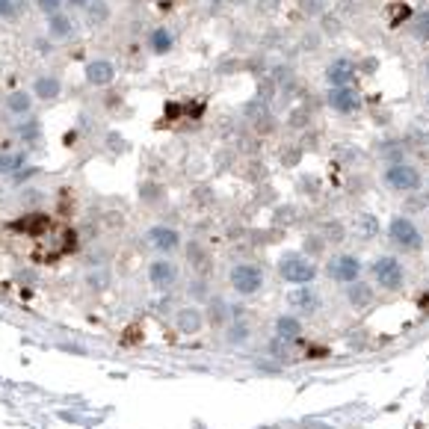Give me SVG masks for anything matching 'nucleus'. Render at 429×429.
Listing matches in <instances>:
<instances>
[{"label": "nucleus", "mask_w": 429, "mask_h": 429, "mask_svg": "<svg viewBox=\"0 0 429 429\" xmlns=\"http://www.w3.org/2000/svg\"><path fill=\"white\" fill-rule=\"evenodd\" d=\"M382 181L388 189H394V193H417V189L423 187V175L421 169L412 166V163H388L385 172H382Z\"/></svg>", "instance_id": "f257e3e1"}, {"label": "nucleus", "mask_w": 429, "mask_h": 429, "mask_svg": "<svg viewBox=\"0 0 429 429\" xmlns=\"http://www.w3.org/2000/svg\"><path fill=\"white\" fill-rule=\"evenodd\" d=\"M388 237H391V243L397 249H403V252H421L423 249L421 228H417L415 219H408V216H394L391 225H388Z\"/></svg>", "instance_id": "f03ea898"}, {"label": "nucleus", "mask_w": 429, "mask_h": 429, "mask_svg": "<svg viewBox=\"0 0 429 429\" xmlns=\"http://www.w3.org/2000/svg\"><path fill=\"white\" fill-rule=\"evenodd\" d=\"M278 275L284 278L287 284H311L317 278V264L305 255H284L278 261Z\"/></svg>", "instance_id": "7ed1b4c3"}, {"label": "nucleus", "mask_w": 429, "mask_h": 429, "mask_svg": "<svg viewBox=\"0 0 429 429\" xmlns=\"http://www.w3.org/2000/svg\"><path fill=\"white\" fill-rule=\"evenodd\" d=\"M228 282H231V291L237 296H255L264 287V269L258 264H234L231 273H228Z\"/></svg>", "instance_id": "20e7f679"}, {"label": "nucleus", "mask_w": 429, "mask_h": 429, "mask_svg": "<svg viewBox=\"0 0 429 429\" xmlns=\"http://www.w3.org/2000/svg\"><path fill=\"white\" fill-rule=\"evenodd\" d=\"M370 273H373V282L382 287V291H400L403 282H406V269L394 255L376 258L370 264Z\"/></svg>", "instance_id": "39448f33"}, {"label": "nucleus", "mask_w": 429, "mask_h": 429, "mask_svg": "<svg viewBox=\"0 0 429 429\" xmlns=\"http://www.w3.org/2000/svg\"><path fill=\"white\" fill-rule=\"evenodd\" d=\"M145 243L151 246L154 252L169 258L181 249V231H178V228H169V225H151L145 231Z\"/></svg>", "instance_id": "423d86ee"}, {"label": "nucleus", "mask_w": 429, "mask_h": 429, "mask_svg": "<svg viewBox=\"0 0 429 429\" xmlns=\"http://www.w3.org/2000/svg\"><path fill=\"white\" fill-rule=\"evenodd\" d=\"M362 269H364V264L358 261L355 255H335L332 261H328L326 273H328V278H335V282H341V284H353L362 278Z\"/></svg>", "instance_id": "0eeeda50"}, {"label": "nucleus", "mask_w": 429, "mask_h": 429, "mask_svg": "<svg viewBox=\"0 0 429 429\" xmlns=\"http://www.w3.org/2000/svg\"><path fill=\"white\" fill-rule=\"evenodd\" d=\"M178 278H181V269L172 258H157V261L148 264V282L157 291H169V287L178 284Z\"/></svg>", "instance_id": "6e6552de"}, {"label": "nucleus", "mask_w": 429, "mask_h": 429, "mask_svg": "<svg viewBox=\"0 0 429 429\" xmlns=\"http://www.w3.org/2000/svg\"><path fill=\"white\" fill-rule=\"evenodd\" d=\"M328 107L341 116H349L362 107V98L353 86H328Z\"/></svg>", "instance_id": "1a4fd4ad"}, {"label": "nucleus", "mask_w": 429, "mask_h": 429, "mask_svg": "<svg viewBox=\"0 0 429 429\" xmlns=\"http://www.w3.org/2000/svg\"><path fill=\"white\" fill-rule=\"evenodd\" d=\"M83 77H86V83L89 86H95V89H104L116 81V65L109 63V59H92V63H86L83 68Z\"/></svg>", "instance_id": "9d476101"}, {"label": "nucleus", "mask_w": 429, "mask_h": 429, "mask_svg": "<svg viewBox=\"0 0 429 429\" xmlns=\"http://www.w3.org/2000/svg\"><path fill=\"white\" fill-rule=\"evenodd\" d=\"M30 92H33V98L36 101H56L59 95H63V77L59 74H39L36 81H33V89H30Z\"/></svg>", "instance_id": "9b49d317"}, {"label": "nucleus", "mask_w": 429, "mask_h": 429, "mask_svg": "<svg viewBox=\"0 0 429 429\" xmlns=\"http://www.w3.org/2000/svg\"><path fill=\"white\" fill-rule=\"evenodd\" d=\"M287 305H291L293 311L314 314V311H320V293H317L314 287H305V284H299L296 291H291V293H287Z\"/></svg>", "instance_id": "f8f14e48"}, {"label": "nucleus", "mask_w": 429, "mask_h": 429, "mask_svg": "<svg viewBox=\"0 0 429 429\" xmlns=\"http://www.w3.org/2000/svg\"><path fill=\"white\" fill-rule=\"evenodd\" d=\"M175 323H178V332H181V335H198L205 328V311L198 305L178 308Z\"/></svg>", "instance_id": "ddd939ff"}, {"label": "nucleus", "mask_w": 429, "mask_h": 429, "mask_svg": "<svg viewBox=\"0 0 429 429\" xmlns=\"http://www.w3.org/2000/svg\"><path fill=\"white\" fill-rule=\"evenodd\" d=\"M358 77V68H355V63L353 59H335L332 65L326 68V81H328V86H353V81Z\"/></svg>", "instance_id": "4468645a"}, {"label": "nucleus", "mask_w": 429, "mask_h": 429, "mask_svg": "<svg viewBox=\"0 0 429 429\" xmlns=\"http://www.w3.org/2000/svg\"><path fill=\"white\" fill-rule=\"evenodd\" d=\"M74 30H77L74 18L63 9V12H56V15L48 18V30H45V36L51 39V42H65V39H72V36H74Z\"/></svg>", "instance_id": "2eb2a0df"}, {"label": "nucleus", "mask_w": 429, "mask_h": 429, "mask_svg": "<svg viewBox=\"0 0 429 429\" xmlns=\"http://www.w3.org/2000/svg\"><path fill=\"white\" fill-rule=\"evenodd\" d=\"M33 92H27V89H15V92H9L3 98V107H6V113L9 116H18V118H27V116H33Z\"/></svg>", "instance_id": "dca6fc26"}, {"label": "nucleus", "mask_w": 429, "mask_h": 429, "mask_svg": "<svg viewBox=\"0 0 429 429\" xmlns=\"http://www.w3.org/2000/svg\"><path fill=\"white\" fill-rule=\"evenodd\" d=\"M299 335H302V320H299L296 314H282L275 320V337H278V341L291 344V341H296Z\"/></svg>", "instance_id": "f3484780"}, {"label": "nucleus", "mask_w": 429, "mask_h": 429, "mask_svg": "<svg viewBox=\"0 0 429 429\" xmlns=\"http://www.w3.org/2000/svg\"><path fill=\"white\" fill-rule=\"evenodd\" d=\"M373 287L367 284V282H362V278H358V282H353L346 287V299H349V305L353 308H358V311H362V308H367V305H373Z\"/></svg>", "instance_id": "a211bd4d"}, {"label": "nucleus", "mask_w": 429, "mask_h": 429, "mask_svg": "<svg viewBox=\"0 0 429 429\" xmlns=\"http://www.w3.org/2000/svg\"><path fill=\"white\" fill-rule=\"evenodd\" d=\"M83 12H86V24L89 27H104L107 21H109V18H113V9H109V3H107V0H92V3H89L86 9H83Z\"/></svg>", "instance_id": "6ab92c4d"}, {"label": "nucleus", "mask_w": 429, "mask_h": 429, "mask_svg": "<svg viewBox=\"0 0 429 429\" xmlns=\"http://www.w3.org/2000/svg\"><path fill=\"white\" fill-rule=\"evenodd\" d=\"M148 48H151L154 54H169L175 48V36L169 27H154L151 33H148Z\"/></svg>", "instance_id": "aec40b11"}, {"label": "nucleus", "mask_w": 429, "mask_h": 429, "mask_svg": "<svg viewBox=\"0 0 429 429\" xmlns=\"http://www.w3.org/2000/svg\"><path fill=\"white\" fill-rule=\"evenodd\" d=\"M15 134H18V139H21L24 145H36L39 139H42V122H39L36 116H27L24 122H18Z\"/></svg>", "instance_id": "412c9836"}, {"label": "nucleus", "mask_w": 429, "mask_h": 429, "mask_svg": "<svg viewBox=\"0 0 429 429\" xmlns=\"http://www.w3.org/2000/svg\"><path fill=\"white\" fill-rule=\"evenodd\" d=\"M24 163H27L24 151H0V175L3 178H12L15 172H21Z\"/></svg>", "instance_id": "4be33fe9"}, {"label": "nucleus", "mask_w": 429, "mask_h": 429, "mask_svg": "<svg viewBox=\"0 0 429 429\" xmlns=\"http://www.w3.org/2000/svg\"><path fill=\"white\" fill-rule=\"evenodd\" d=\"M24 12V0H0V18L3 21H18Z\"/></svg>", "instance_id": "5701e85b"}, {"label": "nucleus", "mask_w": 429, "mask_h": 429, "mask_svg": "<svg viewBox=\"0 0 429 429\" xmlns=\"http://www.w3.org/2000/svg\"><path fill=\"white\" fill-rule=\"evenodd\" d=\"M109 282H113V278H109V269H92V273L86 275V284L92 287V291H107L109 287Z\"/></svg>", "instance_id": "b1692460"}, {"label": "nucleus", "mask_w": 429, "mask_h": 429, "mask_svg": "<svg viewBox=\"0 0 429 429\" xmlns=\"http://www.w3.org/2000/svg\"><path fill=\"white\" fill-rule=\"evenodd\" d=\"M412 36L417 39V42H429V9L412 21Z\"/></svg>", "instance_id": "393cba45"}, {"label": "nucleus", "mask_w": 429, "mask_h": 429, "mask_svg": "<svg viewBox=\"0 0 429 429\" xmlns=\"http://www.w3.org/2000/svg\"><path fill=\"white\" fill-rule=\"evenodd\" d=\"M48 225H51V222H48L45 213H30L27 219H21V222H18V228H24V231H30V234L42 231V228H48Z\"/></svg>", "instance_id": "a878e982"}, {"label": "nucleus", "mask_w": 429, "mask_h": 429, "mask_svg": "<svg viewBox=\"0 0 429 429\" xmlns=\"http://www.w3.org/2000/svg\"><path fill=\"white\" fill-rule=\"evenodd\" d=\"M228 311H231V308H228L222 299H211V323H213V326H222L228 317H231Z\"/></svg>", "instance_id": "bb28decb"}, {"label": "nucleus", "mask_w": 429, "mask_h": 429, "mask_svg": "<svg viewBox=\"0 0 429 429\" xmlns=\"http://www.w3.org/2000/svg\"><path fill=\"white\" fill-rule=\"evenodd\" d=\"M33 3H36V9L45 18H51V15H56V12H63V9H65V0H33Z\"/></svg>", "instance_id": "cd10ccee"}, {"label": "nucleus", "mask_w": 429, "mask_h": 429, "mask_svg": "<svg viewBox=\"0 0 429 429\" xmlns=\"http://www.w3.org/2000/svg\"><path fill=\"white\" fill-rule=\"evenodd\" d=\"M249 341V326L246 323H234L228 328V344H246Z\"/></svg>", "instance_id": "c85d7f7f"}, {"label": "nucleus", "mask_w": 429, "mask_h": 429, "mask_svg": "<svg viewBox=\"0 0 429 429\" xmlns=\"http://www.w3.org/2000/svg\"><path fill=\"white\" fill-rule=\"evenodd\" d=\"M33 48H36V54H39V56H48V54L54 51V42H51L48 36H42V39H36V42H33Z\"/></svg>", "instance_id": "c756f323"}, {"label": "nucleus", "mask_w": 429, "mask_h": 429, "mask_svg": "<svg viewBox=\"0 0 429 429\" xmlns=\"http://www.w3.org/2000/svg\"><path fill=\"white\" fill-rule=\"evenodd\" d=\"M36 172H39L36 166H27V169H21V172H15V175H12V181H15V184H21V181H27V178H33Z\"/></svg>", "instance_id": "7c9ffc66"}, {"label": "nucleus", "mask_w": 429, "mask_h": 429, "mask_svg": "<svg viewBox=\"0 0 429 429\" xmlns=\"http://www.w3.org/2000/svg\"><path fill=\"white\" fill-rule=\"evenodd\" d=\"M207 296V291H205V284L202 282H196V284H189V296Z\"/></svg>", "instance_id": "2f4dec72"}, {"label": "nucleus", "mask_w": 429, "mask_h": 429, "mask_svg": "<svg viewBox=\"0 0 429 429\" xmlns=\"http://www.w3.org/2000/svg\"><path fill=\"white\" fill-rule=\"evenodd\" d=\"M92 0H65V6H74V9H86Z\"/></svg>", "instance_id": "473e14b6"}, {"label": "nucleus", "mask_w": 429, "mask_h": 429, "mask_svg": "<svg viewBox=\"0 0 429 429\" xmlns=\"http://www.w3.org/2000/svg\"><path fill=\"white\" fill-rule=\"evenodd\" d=\"M3 198H6V189H3V184H0V205H3Z\"/></svg>", "instance_id": "72a5a7b5"}, {"label": "nucleus", "mask_w": 429, "mask_h": 429, "mask_svg": "<svg viewBox=\"0 0 429 429\" xmlns=\"http://www.w3.org/2000/svg\"><path fill=\"white\" fill-rule=\"evenodd\" d=\"M311 429H332V426H311Z\"/></svg>", "instance_id": "f704fd0d"}, {"label": "nucleus", "mask_w": 429, "mask_h": 429, "mask_svg": "<svg viewBox=\"0 0 429 429\" xmlns=\"http://www.w3.org/2000/svg\"><path fill=\"white\" fill-rule=\"evenodd\" d=\"M426 77H429V59H426Z\"/></svg>", "instance_id": "c9c22d12"}, {"label": "nucleus", "mask_w": 429, "mask_h": 429, "mask_svg": "<svg viewBox=\"0 0 429 429\" xmlns=\"http://www.w3.org/2000/svg\"><path fill=\"white\" fill-rule=\"evenodd\" d=\"M134 3H139V0H134Z\"/></svg>", "instance_id": "e433bc0d"}]
</instances>
